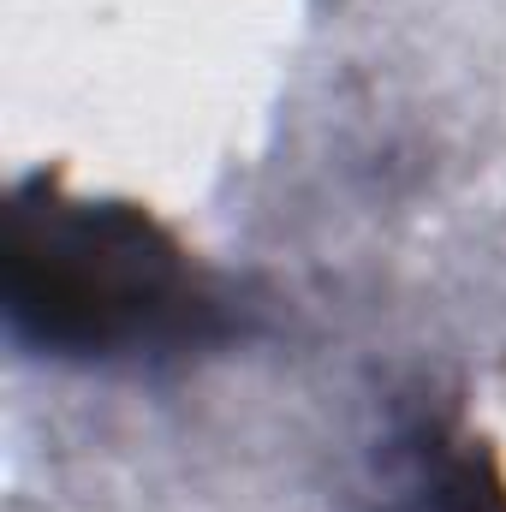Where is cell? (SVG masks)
Instances as JSON below:
<instances>
[{"instance_id":"6da1fadb","label":"cell","mask_w":506,"mask_h":512,"mask_svg":"<svg viewBox=\"0 0 506 512\" xmlns=\"http://www.w3.org/2000/svg\"><path fill=\"white\" fill-rule=\"evenodd\" d=\"M0 304L18 352L72 370H161L239 334V298L131 197H78L36 167L12 185Z\"/></svg>"},{"instance_id":"7a4b0ae2","label":"cell","mask_w":506,"mask_h":512,"mask_svg":"<svg viewBox=\"0 0 506 512\" xmlns=\"http://www.w3.org/2000/svg\"><path fill=\"white\" fill-rule=\"evenodd\" d=\"M453 417H411L387 441V489L393 512H506V489L495 465L477 453Z\"/></svg>"}]
</instances>
